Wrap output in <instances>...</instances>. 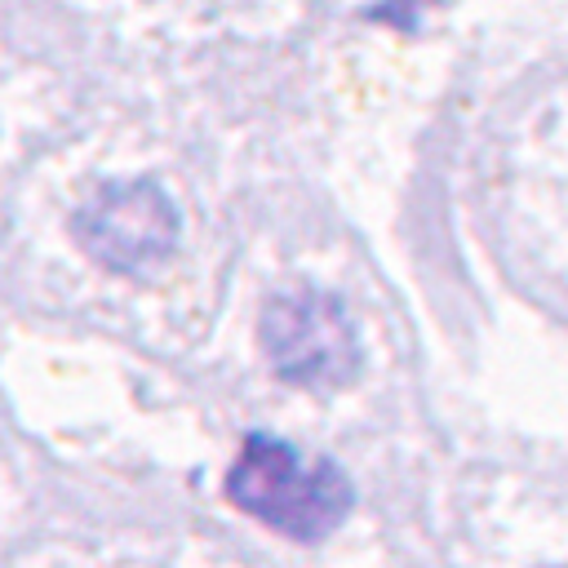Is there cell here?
<instances>
[{
  "instance_id": "3",
  "label": "cell",
  "mask_w": 568,
  "mask_h": 568,
  "mask_svg": "<svg viewBox=\"0 0 568 568\" xmlns=\"http://www.w3.org/2000/svg\"><path fill=\"white\" fill-rule=\"evenodd\" d=\"M71 235L106 271H146L173 248L178 209L155 182H120L75 209Z\"/></svg>"
},
{
  "instance_id": "2",
  "label": "cell",
  "mask_w": 568,
  "mask_h": 568,
  "mask_svg": "<svg viewBox=\"0 0 568 568\" xmlns=\"http://www.w3.org/2000/svg\"><path fill=\"white\" fill-rule=\"evenodd\" d=\"M257 333L271 368L293 386H337L359 364L355 328L342 302L311 288L266 302Z\"/></svg>"
},
{
  "instance_id": "1",
  "label": "cell",
  "mask_w": 568,
  "mask_h": 568,
  "mask_svg": "<svg viewBox=\"0 0 568 568\" xmlns=\"http://www.w3.org/2000/svg\"><path fill=\"white\" fill-rule=\"evenodd\" d=\"M226 497L266 528L315 541L346 519L351 479L333 462H302L284 439L253 435L226 475Z\"/></svg>"
}]
</instances>
